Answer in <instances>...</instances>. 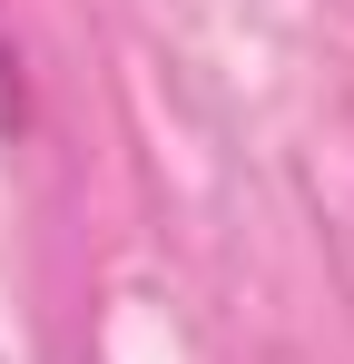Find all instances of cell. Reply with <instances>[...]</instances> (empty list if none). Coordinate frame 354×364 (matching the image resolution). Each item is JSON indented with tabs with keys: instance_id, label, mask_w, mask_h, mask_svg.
Returning <instances> with one entry per match:
<instances>
[{
	"instance_id": "cell-1",
	"label": "cell",
	"mask_w": 354,
	"mask_h": 364,
	"mask_svg": "<svg viewBox=\"0 0 354 364\" xmlns=\"http://www.w3.org/2000/svg\"><path fill=\"white\" fill-rule=\"evenodd\" d=\"M0 69H10V60H0Z\"/></svg>"
}]
</instances>
